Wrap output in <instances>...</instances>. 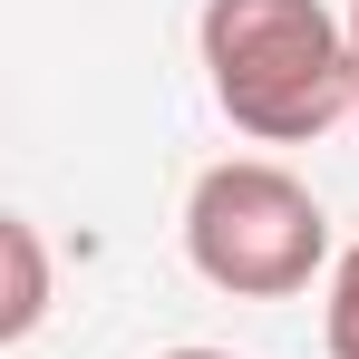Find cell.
<instances>
[{
  "instance_id": "1",
  "label": "cell",
  "mask_w": 359,
  "mask_h": 359,
  "mask_svg": "<svg viewBox=\"0 0 359 359\" xmlns=\"http://www.w3.org/2000/svg\"><path fill=\"white\" fill-rule=\"evenodd\" d=\"M194 49L214 78V107L262 146H311L359 107L350 20L320 0H204Z\"/></svg>"
},
{
  "instance_id": "3",
  "label": "cell",
  "mask_w": 359,
  "mask_h": 359,
  "mask_svg": "<svg viewBox=\"0 0 359 359\" xmlns=\"http://www.w3.org/2000/svg\"><path fill=\"white\" fill-rule=\"evenodd\" d=\"M0 262H10V292H0V340H29L39 311H49V252H39V224L10 214L0 224Z\"/></svg>"
},
{
  "instance_id": "4",
  "label": "cell",
  "mask_w": 359,
  "mask_h": 359,
  "mask_svg": "<svg viewBox=\"0 0 359 359\" xmlns=\"http://www.w3.org/2000/svg\"><path fill=\"white\" fill-rule=\"evenodd\" d=\"M320 330H330V359H359V243L340 252V272H330V311H320Z\"/></svg>"
},
{
  "instance_id": "6",
  "label": "cell",
  "mask_w": 359,
  "mask_h": 359,
  "mask_svg": "<svg viewBox=\"0 0 359 359\" xmlns=\"http://www.w3.org/2000/svg\"><path fill=\"white\" fill-rule=\"evenodd\" d=\"M165 359H233V350H165Z\"/></svg>"
},
{
  "instance_id": "5",
  "label": "cell",
  "mask_w": 359,
  "mask_h": 359,
  "mask_svg": "<svg viewBox=\"0 0 359 359\" xmlns=\"http://www.w3.org/2000/svg\"><path fill=\"white\" fill-rule=\"evenodd\" d=\"M350 68H359V0H350ZM350 117H359V107H350Z\"/></svg>"
},
{
  "instance_id": "2",
  "label": "cell",
  "mask_w": 359,
  "mask_h": 359,
  "mask_svg": "<svg viewBox=\"0 0 359 359\" xmlns=\"http://www.w3.org/2000/svg\"><path fill=\"white\" fill-rule=\"evenodd\" d=\"M184 252L233 301H292L330 262V214L311 204L301 175L262 165V156H233V165H204L194 194H184Z\"/></svg>"
}]
</instances>
